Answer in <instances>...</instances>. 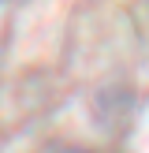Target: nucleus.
Masks as SVG:
<instances>
[{
	"mask_svg": "<svg viewBox=\"0 0 149 153\" xmlns=\"http://www.w3.org/2000/svg\"><path fill=\"white\" fill-rule=\"evenodd\" d=\"M52 153H89V149H82V146H60V149H52Z\"/></svg>",
	"mask_w": 149,
	"mask_h": 153,
	"instance_id": "obj_1",
	"label": "nucleus"
}]
</instances>
